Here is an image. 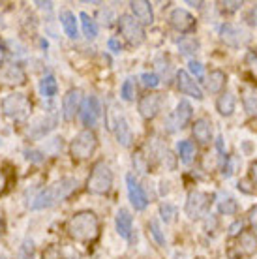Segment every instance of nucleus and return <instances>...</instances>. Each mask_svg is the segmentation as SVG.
<instances>
[{
	"label": "nucleus",
	"mask_w": 257,
	"mask_h": 259,
	"mask_svg": "<svg viewBox=\"0 0 257 259\" xmlns=\"http://www.w3.org/2000/svg\"><path fill=\"white\" fill-rule=\"evenodd\" d=\"M0 259H6V257H0Z\"/></svg>",
	"instance_id": "obj_47"
},
{
	"label": "nucleus",
	"mask_w": 257,
	"mask_h": 259,
	"mask_svg": "<svg viewBox=\"0 0 257 259\" xmlns=\"http://www.w3.org/2000/svg\"><path fill=\"white\" fill-rule=\"evenodd\" d=\"M169 23H171V26H173L175 30H179L182 34L195 30V19H193V15L190 12H186V10H182V8H177V10L171 12Z\"/></svg>",
	"instance_id": "obj_10"
},
{
	"label": "nucleus",
	"mask_w": 257,
	"mask_h": 259,
	"mask_svg": "<svg viewBox=\"0 0 257 259\" xmlns=\"http://www.w3.org/2000/svg\"><path fill=\"white\" fill-rule=\"evenodd\" d=\"M100 115H102V107H100L98 98L96 96L84 98L83 102H81V107H79V117H81L84 126H96Z\"/></svg>",
	"instance_id": "obj_9"
},
{
	"label": "nucleus",
	"mask_w": 257,
	"mask_h": 259,
	"mask_svg": "<svg viewBox=\"0 0 257 259\" xmlns=\"http://www.w3.org/2000/svg\"><path fill=\"white\" fill-rule=\"evenodd\" d=\"M237 250L238 255H253L257 252V237L251 231H242L238 235V242H237Z\"/></svg>",
	"instance_id": "obj_17"
},
{
	"label": "nucleus",
	"mask_w": 257,
	"mask_h": 259,
	"mask_svg": "<svg viewBox=\"0 0 257 259\" xmlns=\"http://www.w3.org/2000/svg\"><path fill=\"white\" fill-rule=\"evenodd\" d=\"M148 227H150V233H152L156 242H158L160 246H163V244H165V237L161 233V227H160V224H158V220H150Z\"/></svg>",
	"instance_id": "obj_31"
},
{
	"label": "nucleus",
	"mask_w": 257,
	"mask_h": 259,
	"mask_svg": "<svg viewBox=\"0 0 257 259\" xmlns=\"http://www.w3.org/2000/svg\"><path fill=\"white\" fill-rule=\"evenodd\" d=\"M224 6L227 8V12H237L244 6V2H224Z\"/></svg>",
	"instance_id": "obj_42"
},
{
	"label": "nucleus",
	"mask_w": 257,
	"mask_h": 259,
	"mask_svg": "<svg viewBox=\"0 0 257 259\" xmlns=\"http://www.w3.org/2000/svg\"><path fill=\"white\" fill-rule=\"evenodd\" d=\"M190 71H192V75H195V77L199 79V81H203V64L201 62H197V60H190Z\"/></svg>",
	"instance_id": "obj_36"
},
{
	"label": "nucleus",
	"mask_w": 257,
	"mask_h": 259,
	"mask_svg": "<svg viewBox=\"0 0 257 259\" xmlns=\"http://www.w3.org/2000/svg\"><path fill=\"white\" fill-rule=\"evenodd\" d=\"M111 186H113V171L105 162H98L87 181V190L94 195H103L109 192Z\"/></svg>",
	"instance_id": "obj_3"
},
{
	"label": "nucleus",
	"mask_w": 257,
	"mask_h": 259,
	"mask_svg": "<svg viewBox=\"0 0 257 259\" xmlns=\"http://www.w3.org/2000/svg\"><path fill=\"white\" fill-rule=\"evenodd\" d=\"M4 57H6V49H4V46L0 44V62L4 60Z\"/></svg>",
	"instance_id": "obj_45"
},
{
	"label": "nucleus",
	"mask_w": 257,
	"mask_h": 259,
	"mask_svg": "<svg viewBox=\"0 0 257 259\" xmlns=\"http://www.w3.org/2000/svg\"><path fill=\"white\" fill-rule=\"evenodd\" d=\"M225 83H227V75H225L222 70H212L208 73V79H206V89L212 92V94H218L225 89Z\"/></svg>",
	"instance_id": "obj_23"
},
{
	"label": "nucleus",
	"mask_w": 257,
	"mask_h": 259,
	"mask_svg": "<svg viewBox=\"0 0 257 259\" xmlns=\"http://www.w3.org/2000/svg\"><path fill=\"white\" fill-rule=\"evenodd\" d=\"M130 6H132L134 19H137V23H141V25H152V23H154V12H152L150 2L135 0V2L130 4Z\"/></svg>",
	"instance_id": "obj_16"
},
{
	"label": "nucleus",
	"mask_w": 257,
	"mask_h": 259,
	"mask_svg": "<svg viewBox=\"0 0 257 259\" xmlns=\"http://www.w3.org/2000/svg\"><path fill=\"white\" fill-rule=\"evenodd\" d=\"M244 231V224L240 220L233 222L231 226H229V237H238V235Z\"/></svg>",
	"instance_id": "obj_37"
},
{
	"label": "nucleus",
	"mask_w": 257,
	"mask_h": 259,
	"mask_svg": "<svg viewBox=\"0 0 257 259\" xmlns=\"http://www.w3.org/2000/svg\"><path fill=\"white\" fill-rule=\"evenodd\" d=\"M98 147V137L92 130H83L81 134L75 136V139L71 141L70 152L75 160H87L94 154V150Z\"/></svg>",
	"instance_id": "obj_5"
},
{
	"label": "nucleus",
	"mask_w": 257,
	"mask_h": 259,
	"mask_svg": "<svg viewBox=\"0 0 257 259\" xmlns=\"http://www.w3.org/2000/svg\"><path fill=\"white\" fill-rule=\"evenodd\" d=\"M6 186H8V179H6V175H4V171L0 169V194H4Z\"/></svg>",
	"instance_id": "obj_44"
},
{
	"label": "nucleus",
	"mask_w": 257,
	"mask_h": 259,
	"mask_svg": "<svg viewBox=\"0 0 257 259\" xmlns=\"http://www.w3.org/2000/svg\"><path fill=\"white\" fill-rule=\"evenodd\" d=\"M116 231L118 235L122 237V239H130V235H132V226H134V218H132V212H130L128 208H120L118 212H116Z\"/></svg>",
	"instance_id": "obj_19"
},
{
	"label": "nucleus",
	"mask_w": 257,
	"mask_h": 259,
	"mask_svg": "<svg viewBox=\"0 0 257 259\" xmlns=\"http://www.w3.org/2000/svg\"><path fill=\"white\" fill-rule=\"evenodd\" d=\"M161 102H163L161 94H154V92L145 94V96L139 100V115H141L145 120L154 118L156 115H158L160 107H161Z\"/></svg>",
	"instance_id": "obj_13"
},
{
	"label": "nucleus",
	"mask_w": 257,
	"mask_h": 259,
	"mask_svg": "<svg viewBox=\"0 0 257 259\" xmlns=\"http://www.w3.org/2000/svg\"><path fill=\"white\" fill-rule=\"evenodd\" d=\"M81 102H83V92L79 89H71V91L66 92L64 100H62V117H64V120H73L75 113L81 107Z\"/></svg>",
	"instance_id": "obj_14"
},
{
	"label": "nucleus",
	"mask_w": 257,
	"mask_h": 259,
	"mask_svg": "<svg viewBox=\"0 0 257 259\" xmlns=\"http://www.w3.org/2000/svg\"><path fill=\"white\" fill-rule=\"evenodd\" d=\"M177 150H179L180 162L182 163H192L193 162V158H195V147H193L192 141H179Z\"/></svg>",
	"instance_id": "obj_27"
},
{
	"label": "nucleus",
	"mask_w": 257,
	"mask_h": 259,
	"mask_svg": "<svg viewBox=\"0 0 257 259\" xmlns=\"http://www.w3.org/2000/svg\"><path fill=\"white\" fill-rule=\"evenodd\" d=\"M79 19H81V26H83V34H84V38H89V39H94L98 36V25H96V21L90 17L89 13H81L79 15Z\"/></svg>",
	"instance_id": "obj_26"
},
{
	"label": "nucleus",
	"mask_w": 257,
	"mask_h": 259,
	"mask_svg": "<svg viewBox=\"0 0 257 259\" xmlns=\"http://www.w3.org/2000/svg\"><path fill=\"white\" fill-rule=\"evenodd\" d=\"M177 87H179V91L182 92V94H186V96H192V98H195V100H203V98H205L201 87L193 81V77L186 70H179V73H177Z\"/></svg>",
	"instance_id": "obj_12"
},
{
	"label": "nucleus",
	"mask_w": 257,
	"mask_h": 259,
	"mask_svg": "<svg viewBox=\"0 0 257 259\" xmlns=\"http://www.w3.org/2000/svg\"><path fill=\"white\" fill-rule=\"evenodd\" d=\"M118 30L122 34L130 46H141L145 41V30L143 25L132 17V15H120L118 19Z\"/></svg>",
	"instance_id": "obj_7"
},
{
	"label": "nucleus",
	"mask_w": 257,
	"mask_h": 259,
	"mask_svg": "<svg viewBox=\"0 0 257 259\" xmlns=\"http://www.w3.org/2000/svg\"><path fill=\"white\" fill-rule=\"evenodd\" d=\"M77 188V181L75 179H62V181L55 182L53 186L41 190L32 203V210H41V208H49L53 205H57L58 201H64L66 197H70L71 192H75Z\"/></svg>",
	"instance_id": "obj_2"
},
{
	"label": "nucleus",
	"mask_w": 257,
	"mask_h": 259,
	"mask_svg": "<svg viewBox=\"0 0 257 259\" xmlns=\"http://www.w3.org/2000/svg\"><path fill=\"white\" fill-rule=\"evenodd\" d=\"M68 235L77 242H94L100 235V220L92 210H81L68 220Z\"/></svg>",
	"instance_id": "obj_1"
},
{
	"label": "nucleus",
	"mask_w": 257,
	"mask_h": 259,
	"mask_svg": "<svg viewBox=\"0 0 257 259\" xmlns=\"http://www.w3.org/2000/svg\"><path fill=\"white\" fill-rule=\"evenodd\" d=\"M179 47L182 55H193V53H197V44L193 39H182L179 44Z\"/></svg>",
	"instance_id": "obj_33"
},
{
	"label": "nucleus",
	"mask_w": 257,
	"mask_h": 259,
	"mask_svg": "<svg viewBox=\"0 0 257 259\" xmlns=\"http://www.w3.org/2000/svg\"><path fill=\"white\" fill-rule=\"evenodd\" d=\"M235 107H237V98L233 92H224L216 102V109L222 117H231L235 113Z\"/></svg>",
	"instance_id": "obj_22"
},
{
	"label": "nucleus",
	"mask_w": 257,
	"mask_h": 259,
	"mask_svg": "<svg viewBox=\"0 0 257 259\" xmlns=\"http://www.w3.org/2000/svg\"><path fill=\"white\" fill-rule=\"evenodd\" d=\"M116 139H118V143L124 145V147H130L132 141H134V136H132V130H130V126H128V120H126L122 115L116 120Z\"/></svg>",
	"instance_id": "obj_24"
},
{
	"label": "nucleus",
	"mask_w": 257,
	"mask_h": 259,
	"mask_svg": "<svg viewBox=\"0 0 257 259\" xmlns=\"http://www.w3.org/2000/svg\"><path fill=\"white\" fill-rule=\"evenodd\" d=\"M250 181L253 182V186H257V162L250 165Z\"/></svg>",
	"instance_id": "obj_43"
},
{
	"label": "nucleus",
	"mask_w": 257,
	"mask_h": 259,
	"mask_svg": "<svg viewBox=\"0 0 257 259\" xmlns=\"http://www.w3.org/2000/svg\"><path fill=\"white\" fill-rule=\"evenodd\" d=\"M192 134L195 137V141L201 143V145H206L212 139V126L206 118H197L192 126Z\"/></svg>",
	"instance_id": "obj_18"
},
{
	"label": "nucleus",
	"mask_w": 257,
	"mask_h": 259,
	"mask_svg": "<svg viewBox=\"0 0 257 259\" xmlns=\"http://www.w3.org/2000/svg\"><path fill=\"white\" fill-rule=\"evenodd\" d=\"M26 158L32 160V162H41V160H44L41 152H38V150H28V152H26Z\"/></svg>",
	"instance_id": "obj_41"
},
{
	"label": "nucleus",
	"mask_w": 257,
	"mask_h": 259,
	"mask_svg": "<svg viewBox=\"0 0 257 259\" xmlns=\"http://www.w3.org/2000/svg\"><path fill=\"white\" fill-rule=\"evenodd\" d=\"M192 115H193V109L192 105H190V102H186V100H180L179 105H177V111H175V128H186L188 122L192 120Z\"/></svg>",
	"instance_id": "obj_20"
},
{
	"label": "nucleus",
	"mask_w": 257,
	"mask_h": 259,
	"mask_svg": "<svg viewBox=\"0 0 257 259\" xmlns=\"http://www.w3.org/2000/svg\"><path fill=\"white\" fill-rule=\"evenodd\" d=\"M0 147H2V141H0Z\"/></svg>",
	"instance_id": "obj_46"
},
{
	"label": "nucleus",
	"mask_w": 257,
	"mask_h": 259,
	"mask_svg": "<svg viewBox=\"0 0 257 259\" xmlns=\"http://www.w3.org/2000/svg\"><path fill=\"white\" fill-rule=\"evenodd\" d=\"M107 46H109V49L113 53H120V51H122V44H120L118 39H115V38H111L109 41H107Z\"/></svg>",
	"instance_id": "obj_40"
},
{
	"label": "nucleus",
	"mask_w": 257,
	"mask_h": 259,
	"mask_svg": "<svg viewBox=\"0 0 257 259\" xmlns=\"http://www.w3.org/2000/svg\"><path fill=\"white\" fill-rule=\"evenodd\" d=\"M30 109H32L30 100L26 98V94H21V92H13V94L2 100L4 115L10 118H15V120H25L30 115Z\"/></svg>",
	"instance_id": "obj_4"
},
{
	"label": "nucleus",
	"mask_w": 257,
	"mask_h": 259,
	"mask_svg": "<svg viewBox=\"0 0 257 259\" xmlns=\"http://www.w3.org/2000/svg\"><path fill=\"white\" fill-rule=\"evenodd\" d=\"M134 165L139 173H147V162H145V156H143L141 152L134 154Z\"/></svg>",
	"instance_id": "obj_35"
},
{
	"label": "nucleus",
	"mask_w": 257,
	"mask_h": 259,
	"mask_svg": "<svg viewBox=\"0 0 257 259\" xmlns=\"http://www.w3.org/2000/svg\"><path fill=\"white\" fill-rule=\"evenodd\" d=\"M126 186H128V197L135 210H145L148 205V199L147 195H145V192H143V188L139 186V182L135 181V177L132 173L126 175Z\"/></svg>",
	"instance_id": "obj_11"
},
{
	"label": "nucleus",
	"mask_w": 257,
	"mask_h": 259,
	"mask_svg": "<svg viewBox=\"0 0 257 259\" xmlns=\"http://www.w3.org/2000/svg\"><path fill=\"white\" fill-rule=\"evenodd\" d=\"M220 38L229 47H244L250 41V32L238 25L224 23V25L220 26Z\"/></svg>",
	"instance_id": "obj_8"
},
{
	"label": "nucleus",
	"mask_w": 257,
	"mask_h": 259,
	"mask_svg": "<svg viewBox=\"0 0 257 259\" xmlns=\"http://www.w3.org/2000/svg\"><path fill=\"white\" fill-rule=\"evenodd\" d=\"M26 73L19 64H8L0 70V83L8 84V87H15V84H25Z\"/></svg>",
	"instance_id": "obj_15"
},
{
	"label": "nucleus",
	"mask_w": 257,
	"mask_h": 259,
	"mask_svg": "<svg viewBox=\"0 0 257 259\" xmlns=\"http://www.w3.org/2000/svg\"><path fill=\"white\" fill-rule=\"evenodd\" d=\"M248 222H250V226L253 227V229H257V205L250 208V212H248Z\"/></svg>",
	"instance_id": "obj_38"
},
{
	"label": "nucleus",
	"mask_w": 257,
	"mask_h": 259,
	"mask_svg": "<svg viewBox=\"0 0 257 259\" xmlns=\"http://www.w3.org/2000/svg\"><path fill=\"white\" fill-rule=\"evenodd\" d=\"M120 96H122V100H126V102H132L135 98V83L134 79H126L122 84V89H120Z\"/></svg>",
	"instance_id": "obj_30"
},
{
	"label": "nucleus",
	"mask_w": 257,
	"mask_h": 259,
	"mask_svg": "<svg viewBox=\"0 0 257 259\" xmlns=\"http://www.w3.org/2000/svg\"><path fill=\"white\" fill-rule=\"evenodd\" d=\"M242 104H244V109L248 111L250 115H257V92L255 91H244Z\"/></svg>",
	"instance_id": "obj_29"
},
{
	"label": "nucleus",
	"mask_w": 257,
	"mask_h": 259,
	"mask_svg": "<svg viewBox=\"0 0 257 259\" xmlns=\"http://www.w3.org/2000/svg\"><path fill=\"white\" fill-rule=\"evenodd\" d=\"M57 92H58V84H57V79L53 77V75H45V77L39 81V94L44 98L57 96Z\"/></svg>",
	"instance_id": "obj_25"
},
{
	"label": "nucleus",
	"mask_w": 257,
	"mask_h": 259,
	"mask_svg": "<svg viewBox=\"0 0 257 259\" xmlns=\"http://www.w3.org/2000/svg\"><path fill=\"white\" fill-rule=\"evenodd\" d=\"M210 203H212V197L206 194V192H190L186 207H184V212H186L188 218L199 220V218H203V216L208 212Z\"/></svg>",
	"instance_id": "obj_6"
},
{
	"label": "nucleus",
	"mask_w": 257,
	"mask_h": 259,
	"mask_svg": "<svg viewBox=\"0 0 257 259\" xmlns=\"http://www.w3.org/2000/svg\"><path fill=\"white\" fill-rule=\"evenodd\" d=\"M160 214H161V218L167 222H173L175 220V216H177V208L173 207V205H169V203H163L160 207Z\"/></svg>",
	"instance_id": "obj_32"
},
{
	"label": "nucleus",
	"mask_w": 257,
	"mask_h": 259,
	"mask_svg": "<svg viewBox=\"0 0 257 259\" xmlns=\"http://www.w3.org/2000/svg\"><path fill=\"white\" fill-rule=\"evenodd\" d=\"M141 81L145 87H148V89H156V87L160 84V77H158L156 73H148V71L141 75Z\"/></svg>",
	"instance_id": "obj_34"
},
{
	"label": "nucleus",
	"mask_w": 257,
	"mask_h": 259,
	"mask_svg": "<svg viewBox=\"0 0 257 259\" xmlns=\"http://www.w3.org/2000/svg\"><path fill=\"white\" fill-rule=\"evenodd\" d=\"M60 25H62L68 38L71 39L79 38V26H77V19H75V13H71L70 10L60 12Z\"/></svg>",
	"instance_id": "obj_21"
},
{
	"label": "nucleus",
	"mask_w": 257,
	"mask_h": 259,
	"mask_svg": "<svg viewBox=\"0 0 257 259\" xmlns=\"http://www.w3.org/2000/svg\"><path fill=\"white\" fill-rule=\"evenodd\" d=\"M246 21H248L251 26H257V6H253L250 12H248V15H246Z\"/></svg>",
	"instance_id": "obj_39"
},
{
	"label": "nucleus",
	"mask_w": 257,
	"mask_h": 259,
	"mask_svg": "<svg viewBox=\"0 0 257 259\" xmlns=\"http://www.w3.org/2000/svg\"><path fill=\"white\" fill-rule=\"evenodd\" d=\"M218 210H220V214H225V216L237 214L238 212V203L233 199V197L225 195V197H222V199L218 201Z\"/></svg>",
	"instance_id": "obj_28"
}]
</instances>
